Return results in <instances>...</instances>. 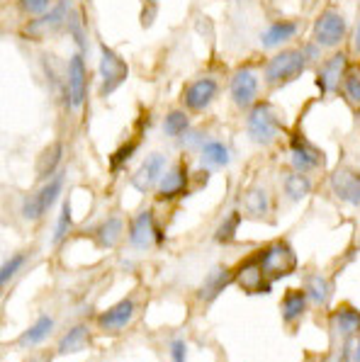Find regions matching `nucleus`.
<instances>
[{"label":"nucleus","instance_id":"7c9ffc66","mask_svg":"<svg viewBox=\"0 0 360 362\" xmlns=\"http://www.w3.org/2000/svg\"><path fill=\"white\" fill-rule=\"evenodd\" d=\"M343 95L353 107H360V66L348 69L346 78H343Z\"/></svg>","mask_w":360,"mask_h":362},{"label":"nucleus","instance_id":"ddd939ff","mask_svg":"<svg viewBox=\"0 0 360 362\" xmlns=\"http://www.w3.org/2000/svg\"><path fill=\"white\" fill-rule=\"evenodd\" d=\"M217 93H219L217 81H212V78H197V81L185 90V98L182 100H185L187 110H192V112H202L204 107L212 105V100L217 98Z\"/></svg>","mask_w":360,"mask_h":362},{"label":"nucleus","instance_id":"5701e85b","mask_svg":"<svg viewBox=\"0 0 360 362\" xmlns=\"http://www.w3.org/2000/svg\"><path fill=\"white\" fill-rule=\"evenodd\" d=\"M91 343V333H88L86 326H74L59 343V355H71V353H79V350L88 348Z\"/></svg>","mask_w":360,"mask_h":362},{"label":"nucleus","instance_id":"f8f14e48","mask_svg":"<svg viewBox=\"0 0 360 362\" xmlns=\"http://www.w3.org/2000/svg\"><path fill=\"white\" fill-rule=\"evenodd\" d=\"M348 61H346V54H341V52H336L334 57H329L321 64V69H319V76H317V81H319V88L324 93H334V90H339V86H341V81L346 78L348 74Z\"/></svg>","mask_w":360,"mask_h":362},{"label":"nucleus","instance_id":"9d476101","mask_svg":"<svg viewBox=\"0 0 360 362\" xmlns=\"http://www.w3.org/2000/svg\"><path fill=\"white\" fill-rule=\"evenodd\" d=\"M156 238H161V233L156 229V221H153V214L149 209L139 211L134 216L129 226V243L134 248H151L156 243Z\"/></svg>","mask_w":360,"mask_h":362},{"label":"nucleus","instance_id":"ea45409f","mask_svg":"<svg viewBox=\"0 0 360 362\" xmlns=\"http://www.w3.org/2000/svg\"><path fill=\"white\" fill-rule=\"evenodd\" d=\"M185 144H187V146H195V144H200L202 141V134H197V132H187L185 134Z\"/></svg>","mask_w":360,"mask_h":362},{"label":"nucleus","instance_id":"a878e982","mask_svg":"<svg viewBox=\"0 0 360 362\" xmlns=\"http://www.w3.org/2000/svg\"><path fill=\"white\" fill-rule=\"evenodd\" d=\"M61 158H64V146H61V144H52L49 148H44L42 156H40V160H37L40 175L42 177L52 175V173L61 165Z\"/></svg>","mask_w":360,"mask_h":362},{"label":"nucleus","instance_id":"6e6552de","mask_svg":"<svg viewBox=\"0 0 360 362\" xmlns=\"http://www.w3.org/2000/svg\"><path fill=\"white\" fill-rule=\"evenodd\" d=\"M290 156H292V168L297 170H314L324 163V153L307 136H302V134H292Z\"/></svg>","mask_w":360,"mask_h":362},{"label":"nucleus","instance_id":"4468645a","mask_svg":"<svg viewBox=\"0 0 360 362\" xmlns=\"http://www.w3.org/2000/svg\"><path fill=\"white\" fill-rule=\"evenodd\" d=\"M69 105L71 110H81L86 103V61L81 54H74L69 61Z\"/></svg>","mask_w":360,"mask_h":362},{"label":"nucleus","instance_id":"a19ab883","mask_svg":"<svg viewBox=\"0 0 360 362\" xmlns=\"http://www.w3.org/2000/svg\"><path fill=\"white\" fill-rule=\"evenodd\" d=\"M353 360H356V362H360V341L356 343V353H353Z\"/></svg>","mask_w":360,"mask_h":362},{"label":"nucleus","instance_id":"473e14b6","mask_svg":"<svg viewBox=\"0 0 360 362\" xmlns=\"http://www.w3.org/2000/svg\"><path fill=\"white\" fill-rule=\"evenodd\" d=\"M239 221H241L239 211H231V214L224 219V224H221L219 229H217V233H214V238L221 241V243L231 241V238H234V233H236V229H239Z\"/></svg>","mask_w":360,"mask_h":362},{"label":"nucleus","instance_id":"c9c22d12","mask_svg":"<svg viewBox=\"0 0 360 362\" xmlns=\"http://www.w3.org/2000/svg\"><path fill=\"white\" fill-rule=\"evenodd\" d=\"M49 5H52V0H20V8L25 10L27 15H32V18H42V15H47Z\"/></svg>","mask_w":360,"mask_h":362},{"label":"nucleus","instance_id":"c85d7f7f","mask_svg":"<svg viewBox=\"0 0 360 362\" xmlns=\"http://www.w3.org/2000/svg\"><path fill=\"white\" fill-rule=\"evenodd\" d=\"M229 270H224V267H219V270H214L212 275L207 277V280H204V285H202V297L207 299V302H212L214 297H217V294L221 292V289H224L226 285H229Z\"/></svg>","mask_w":360,"mask_h":362},{"label":"nucleus","instance_id":"e433bc0d","mask_svg":"<svg viewBox=\"0 0 360 362\" xmlns=\"http://www.w3.org/2000/svg\"><path fill=\"white\" fill-rule=\"evenodd\" d=\"M134 146H137V144H134V141H129V144H124V146H122L120 151L112 156V168H115V170H117L120 165L124 163V160L129 158L132 153H134Z\"/></svg>","mask_w":360,"mask_h":362},{"label":"nucleus","instance_id":"7ed1b4c3","mask_svg":"<svg viewBox=\"0 0 360 362\" xmlns=\"http://www.w3.org/2000/svg\"><path fill=\"white\" fill-rule=\"evenodd\" d=\"M304 66H307L304 54L297 52V49H287V52L275 54L265 64V81H268V86H285V83L302 76Z\"/></svg>","mask_w":360,"mask_h":362},{"label":"nucleus","instance_id":"39448f33","mask_svg":"<svg viewBox=\"0 0 360 362\" xmlns=\"http://www.w3.org/2000/svg\"><path fill=\"white\" fill-rule=\"evenodd\" d=\"M346 20H343L341 13L336 10H326V13L319 15L317 25H314V42L319 47H339V44L346 39Z\"/></svg>","mask_w":360,"mask_h":362},{"label":"nucleus","instance_id":"cd10ccee","mask_svg":"<svg viewBox=\"0 0 360 362\" xmlns=\"http://www.w3.org/2000/svg\"><path fill=\"white\" fill-rule=\"evenodd\" d=\"M163 132L166 136H185L190 132V119H187V115L182 110H173V112L166 115Z\"/></svg>","mask_w":360,"mask_h":362},{"label":"nucleus","instance_id":"4c0bfd02","mask_svg":"<svg viewBox=\"0 0 360 362\" xmlns=\"http://www.w3.org/2000/svg\"><path fill=\"white\" fill-rule=\"evenodd\" d=\"M185 355H187L185 343H182V341L170 343V358H173V362H185Z\"/></svg>","mask_w":360,"mask_h":362},{"label":"nucleus","instance_id":"2f4dec72","mask_svg":"<svg viewBox=\"0 0 360 362\" xmlns=\"http://www.w3.org/2000/svg\"><path fill=\"white\" fill-rule=\"evenodd\" d=\"M309 299H312L314 304H324L326 302V297H329V292H331V287H329V282L324 280V277H309Z\"/></svg>","mask_w":360,"mask_h":362},{"label":"nucleus","instance_id":"aec40b11","mask_svg":"<svg viewBox=\"0 0 360 362\" xmlns=\"http://www.w3.org/2000/svg\"><path fill=\"white\" fill-rule=\"evenodd\" d=\"M200 156H202V163L207 165L209 170L224 168V165H229V160H231L229 148H226L221 141H207V144H202Z\"/></svg>","mask_w":360,"mask_h":362},{"label":"nucleus","instance_id":"423d86ee","mask_svg":"<svg viewBox=\"0 0 360 362\" xmlns=\"http://www.w3.org/2000/svg\"><path fill=\"white\" fill-rule=\"evenodd\" d=\"M74 13L76 10L71 8L69 0H61V3L54 5L47 15H42V18H37L35 22H30L25 32L30 37H42V35H49V32H61L64 27H69Z\"/></svg>","mask_w":360,"mask_h":362},{"label":"nucleus","instance_id":"79ce46f5","mask_svg":"<svg viewBox=\"0 0 360 362\" xmlns=\"http://www.w3.org/2000/svg\"><path fill=\"white\" fill-rule=\"evenodd\" d=\"M356 49L360 52V22H358V30H356Z\"/></svg>","mask_w":360,"mask_h":362},{"label":"nucleus","instance_id":"f257e3e1","mask_svg":"<svg viewBox=\"0 0 360 362\" xmlns=\"http://www.w3.org/2000/svg\"><path fill=\"white\" fill-rule=\"evenodd\" d=\"M246 129L253 141L260 144V146H265V144H273L275 139H278V134L282 132V122H280V117L275 112L273 105L260 103L248 112Z\"/></svg>","mask_w":360,"mask_h":362},{"label":"nucleus","instance_id":"412c9836","mask_svg":"<svg viewBox=\"0 0 360 362\" xmlns=\"http://www.w3.org/2000/svg\"><path fill=\"white\" fill-rule=\"evenodd\" d=\"M243 207H246V214L253 216V219H265L270 214V202L263 187H251L243 194Z\"/></svg>","mask_w":360,"mask_h":362},{"label":"nucleus","instance_id":"dca6fc26","mask_svg":"<svg viewBox=\"0 0 360 362\" xmlns=\"http://www.w3.org/2000/svg\"><path fill=\"white\" fill-rule=\"evenodd\" d=\"M234 280H236V285L243 287L246 292H265V289H268V280H265L256 258L246 260V263L234 272Z\"/></svg>","mask_w":360,"mask_h":362},{"label":"nucleus","instance_id":"2eb2a0df","mask_svg":"<svg viewBox=\"0 0 360 362\" xmlns=\"http://www.w3.org/2000/svg\"><path fill=\"white\" fill-rule=\"evenodd\" d=\"M258 95V76L253 69H239L231 78V98L239 107H248Z\"/></svg>","mask_w":360,"mask_h":362},{"label":"nucleus","instance_id":"a211bd4d","mask_svg":"<svg viewBox=\"0 0 360 362\" xmlns=\"http://www.w3.org/2000/svg\"><path fill=\"white\" fill-rule=\"evenodd\" d=\"M187 187V170L185 165H173L158 182V194L163 199H170L175 194H180Z\"/></svg>","mask_w":360,"mask_h":362},{"label":"nucleus","instance_id":"c756f323","mask_svg":"<svg viewBox=\"0 0 360 362\" xmlns=\"http://www.w3.org/2000/svg\"><path fill=\"white\" fill-rule=\"evenodd\" d=\"M336 328L343 336H351V333L360 331V311H356L353 306H343L336 314Z\"/></svg>","mask_w":360,"mask_h":362},{"label":"nucleus","instance_id":"58836bf2","mask_svg":"<svg viewBox=\"0 0 360 362\" xmlns=\"http://www.w3.org/2000/svg\"><path fill=\"white\" fill-rule=\"evenodd\" d=\"M319 57V44H307L304 47V59H317Z\"/></svg>","mask_w":360,"mask_h":362},{"label":"nucleus","instance_id":"bb28decb","mask_svg":"<svg viewBox=\"0 0 360 362\" xmlns=\"http://www.w3.org/2000/svg\"><path fill=\"white\" fill-rule=\"evenodd\" d=\"M309 190H312V182H309L302 173H290V175L285 177V194L292 202H300L302 197H307Z\"/></svg>","mask_w":360,"mask_h":362},{"label":"nucleus","instance_id":"6ab92c4d","mask_svg":"<svg viewBox=\"0 0 360 362\" xmlns=\"http://www.w3.org/2000/svg\"><path fill=\"white\" fill-rule=\"evenodd\" d=\"M297 35V22L292 20H278L263 32V47L265 49H275L280 44L290 42L292 37Z\"/></svg>","mask_w":360,"mask_h":362},{"label":"nucleus","instance_id":"0eeeda50","mask_svg":"<svg viewBox=\"0 0 360 362\" xmlns=\"http://www.w3.org/2000/svg\"><path fill=\"white\" fill-rule=\"evenodd\" d=\"M61 187H64V173L54 177V180H49L37 194H32L25 202V207H22V214H25L27 219H40L42 214H47V211L54 207V202H57L61 194Z\"/></svg>","mask_w":360,"mask_h":362},{"label":"nucleus","instance_id":"f03ea898","mask_svg":"<svg viewBox=\"0 0 360 362\" xmlns=\"http://www.w3.org/2000/svg\"><path fill=\"white\" fill-rule=\"evenodd\" d=\"M258 265L263 270L265 280H280V277L290 275L297 267V255L287 243H270L268 248H263L258 253Z\"/></svg>","mask_w":360,"mask_h":362},{"label":"nucleus","instance_id":"9b49d317","mask_svg":"<svg viewBox=\"0 0 360 362\" xmlns=\"http://www.w3.org/2000/svg\"><path fill=\"white\" fill-rule=\"evenodd\" d=\"M331 187L339 194L343 202L358 207L360 204V170L356 168H339L331 175Z\"/></svg>","mask_w":360,"mask_h":362},{"label":"nucleus","instance_id":"b1692460","mask_svg":"<svg viewBox=\"0 0 360 362\" xmlns=\"http://www.w3.org/2000/svg\"><path fill=\"white\" fill-rule=\"evenodd\" d=\"M122 229H124V224H122L120 216H110V219L105 221V224L98 226V231H95L98 243H100V246H105V248H112L115 243L120 241Z\"/></svg>","mask_w":360,"mask_h":362},{"label":"nucleus","instance_id":"393cba45","mask_svg":"<svg viewBox=\"0 0 360 362\" xmlns=\"http://www.w3.org/2000/svg\"><path fill=\"white\" fill-rule=\"evenodd\" d=\"M304 309H307V297H304V292H287L285 299H282V319L285 321H295L300 319L304 314Z\"/></svg>","mask_w":360,"mask_h":362},{"label":"nucleus","instance_id":"72a5a7b5","mask_svg":"<svg viewBox=\"0 0 360 362\" xmlns=\"http://www.w3.org/2000/svg\"><path fill=\"white\" fill-rule=\"evenodd\" d=\"M71 229V204L64 202L61 204V214H59V221H57V231H54V243H59L66 238V233Z\"/></svg>","mask_w":360,"mask_h":362},{"label":"nucleus","instance_id":"1a4fd4ad","mask_svg":"<svg viewBox=\"0 0 360 362\" xmlns=\"http://www.w3.org/2000/svg\"><path fill=\"white\" fill-rule=\"evenodd\" d=\"M166 175V156L163 153H149L146 158L141 160L139 170L132 177V185L139 192L151 190L153 185H158L161 177Z\"/></svg>","mask_w":360,"mask_h":362},{"label":"nucleus","instance_id":"20e7f679","mask_svg":"<svg viewBox=\"0 0 360 362\" xmlns=\"http://www.w3.org/2000/svg\"><path fill=\"white\" fill-rule=\"evenodd\" d=\"M127 74H129V69H127L124 59L103 44L100 47V93L103 95L105 98L112 95L122 83L127 81Z\"/></svg>","mask_w":360,"mask_h":362},{"label":"nucleus","instance_id":"f3484780","mask_svg":"<svg viewBox=\"0 0 360 362\" xmlns=\"http://www.w3.org/2000/svg\"><path fill=\"white\" fill-rule=\"evenodd\" d=\"M132 316H134V302H129V299H124V302L110 306L108 311H103L100 316H98V324L105 331H120V328H124L127 324L132 321Z\"/></svg>","mask_w":360,"mask_h":362},{"label":"nucleus","instance_id":"f704fd0d","mask_svg":"<svg viewBox=\"0 0 360 362\" xmlns=\"http://www.w3.org/2000/svg\"><path fill=\"white\" fill-rule=\"evenodd\" d=\"M25 260H27V255H25V253H15L10 260H5L3 270H0V282H3V285H8V282L13 280L15 272H18L22 265H25Z\"/></svg>","mask_w":360,"mask_h":362},{"label":"nucleus","instance_id":"4be33fe9","mask_svg":"<svg viewBox=\"0 0 360 362\" xmlns=\"http://www.w3.org/2000/svg\"><path fill=\"white\" fill-rule=\"evenodd\" d=\"M54 331V321L52 316H42V319H37L35 324L27 328L25 333L20 336V345L22 348H32V345H40L42 341H47L49 333Z\"/></svg>","mask_w":360,"mask_h":362}]
</instances>
